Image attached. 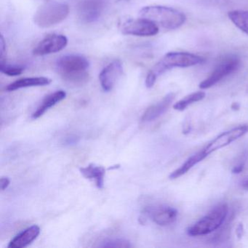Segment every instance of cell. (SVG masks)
Wrapping results in <instances>:
<instances>
[{
	"instance_id": "29",
	"label": "cell",
	"mask_w": 248,
	"mask_h": 248,
	"mask_svg": "<svg viewBox=\"0 0 248 248\" xmlns=\"http://www.w3.org/2000/svg\"><path fill=\"white\" fill-rule=\"evenodd\" d=\"M241 186H242V188L246 190V191H248V178H245L243 181L241 183Z\"/></svg>"
},
{
	"instance_id": "30",
	"label": "cell",
	"mask_w": 248,
	"mask_h": 248,
	"mask_svg": "<svg viewBox=\"0 0 248 248\" xmlns=\"http://www.w3.org/2000/svg\"><path fill=\"white\" fill-rule=\"evenodd\" d=\"M232 108L233 110H238L239 108V105L237 103H233L232 106Z\"/></svg>"
},
{
	"instance_id": "1",
	"label": "cell",
	"mask_w": 248,
	"mask_h": 248,
	"mask_svg": "<svg viewBox=\"0 0 248 248\" xmlns=\"http://www.w3.org/2000/svg\"><path fill=\"white\" fill-rule=\"evenodd\" d=\"M90 63L86 58L79 55H66L56 62V69L66 82L75 85L86 83L89 78Z\"/></svg>"
},
{
	"instance_id": "6",
	"label": "cell",
	"mask_w": 248,
	"mask_h": 248,
	"mask_svg": "<svg viewBox=\"0 0 248 248\" xmlns=\"http://www.w3.org/2000/svg\"><path fill=\"white\" fill-rule=\"evenodd\" d=\"M121 31L125 35L152 37L158 34L159 27L146 18H132L122 24Z\"/></svg>"
},
{
	"instance_id": "23",
	"label": "cell",
	"mask_w": 248,
	"mask_h": 248,
	"mask_svg": "<svg viewBox=\"0 0 248 248\" xmlns=\"http://www.w3.org/2000/svg\"><path fill=\"white\" fill-rule=\"evenodd\" d=\"M157 76L152 72V70L149 71L147 76L146 78V86L147 88H152L155 85Z\"/></svg>"
},
{
	"instance_id": "2",
	"label": "cell",
	"mask_w": 248,
	"mask_h": 248,
	"mask_svg": "<svg viewBox=\"0 0 248 248\" xmlns=\"http://www.w3.org/2000/svg\"><path fill=\"white\" fill-rule=\"evenodd\" d=\"M142 18L150 20L158 27L165 30H174L184 25L186 17L183 13L169 7L150 5L144 7L139 12Z\"/></svg>"
},
{
	"instance_id": "19",
	"label": "cell",
	"mask_w": 248,
	"mask_h": 248,
	"mask_svg": "<svg viewBox=\"0 0 248 248\" xmlns=\"http://www.w3.org/2000/svg\"><path fill=\"white\" fill-rule=\"evenodd\" d=\"M228 16L237 28L248 35V11H230Z\"/></svg>"
},
{
	"instance_id": "31",
	"label": "cell",
	"mask_w": 248,
	"mask_h": 248,
	"mask_svg": "<svg viewBox=\"0 0 248 248\" xmlns=\"http://www.w3.org/2000/svg\"><path fill=\"white\" fill-rule=\"evenodd\" d=\"M120 165H115V166L111 167V168H108V170H113V169H117V168H119Z\"/></svg>"
},
{
	"instance_id": "26",
	"label": "cell",
	"mask_w": 248,
	"mask_h": 248,
	"mask_svg": "<svg viewBox=\"0 0 248 248\" xmlns=\"http://www.w3.org/2000/svg\"><path fill=\"white\" fill-rule=\"evenodd\" d=\"M244 168H245V162H239L237 165H235L232 169V172L234 174H239L243 171Z\"/></svg>"
},
{
	"instance_id": "18",
	"label": "cell",
	"mask_w": 248,
	"mask_h": 248,
	"mask_svg": "<svg viewBox=\"0 0 248 248\" xmlns=\"http://www.w3.org/2000/svg\"><path fill=\"white\" fill-rule=\"evenodd\" d=\"M207 155L204 153V151L198 152L196 155H193L191 157L188 158L184 164H183L178 169L175 170L170 175V179H176L182 175H185L188 170L191 169L194 165L198 164L199 162L202 161L204 158L207 157Z\"/></svg>"
},
{
	"instance_id": "11",
	"label": "cell",
	"mask_w": 248,
	"mask_h": 248,
	"mask_svg": "<svg viewBox=\"0 0 248 248\" xmlns=\"http://www.w3.org/2000/svg\"><path fill=\"white\" fill-rule=\"evenodd\" d=\"M144 214L151 217L156 224L161 226L172 224L178 217V211L173 207L167 205L146 207Z\"/></svg>"
},
{
	"instance_id": "7",
	"label": "cell",
	"mask_w": 248,
	"mask_h": 248,
	"mask_svg": "<svg viewBox=\"0 0 248 248\" xmlns=\"http://www.w3.org/2000/svg\"><path fill=\"white\" fill-rule=\"evenodd\" d=\"M240 66V61L236 58H228L222 61L214 69L211 75L206 78L200 84L199 87L201 89H208L214 86L217 82L224 79L226 77L237 70Z\"/></svg>"
},
{
	"instance_id": "4",
	"label": "cell",
	"mask_w": 248,
	"mask_h": 248,
	"mask_svg": "<svg viewBox=\"0 0 248 248\" xmlns=\"http://www.w3.org/2000/svg\"><path fill=\"white\" fill-rule=\"evenodd\" d=\"M69 5L62 2H49L41 5L34 14V21L40 28H50L67 18Z\"/></svg>"
},
{
	"instance_id": "8",
	"label": "cell",
	"mask_w": 248,
	"mask_h": 248,
	"mask_svg": "<svg viewBox=\"0 0 248 248\" xmlns=\"http://www.w3.org/2000/svg\"><path fill=\"white\" fill-rule=\"evenodd\" d=\"M248 133V124H243V125L238 126V127H234V128L231 129L230 130L224 132V133H221V134L217 136L214 140H212L203 149V151L208 156L213 152L219 150V149L230 144L232 142L240 139Z\"/></svg>"
},
{
	"instance_id": "14",
	"label": "cell",
	"mask_w": 248,
	"mask_h": 248,
	"mask_svg": "<svg viewBox=\"0 0 248 248\" xmlns=\"http://www.w3.org/2000/svg\"><path fill=\"white\" fill-rule=\"evenodd\" d=\"M40 228L33 225L16 235L8 245L9 248H23L34 242L40 235Z\"/></svg>"
},
{
	"instance_id": "25",
	"label": "cell",
	"mask_w": 248,
	"mask_h": 248,
	"mask_svg": "<svg viewBox=\"0 0 248 248\" xmlns=\"http://www.w3.org/2000/svg\"><path fill=\"white\" fill-rule=\"evenodd\" d=\"M10 183H11V181H10L8 177H2L1 178V180H0V185H1L2 191H5L9 186Z\"/></svg>"
},
{
	"instance_id": "28",
	"label": "cell",
	"mask_w": 248,
	"mask_h": 248,
	"mask_svg": "<svg viewBox=\"0 0 248 248\" xmlns=\"http://www.w3.org/2000/svg\"><path fill=\"white\" fill-rule=\"evenodd\" d=\"M244 233V226L242 223H239L236 226V234L238 239H240L242 237Z\"/></svg>"
},
{
	"instance_id": "21",
	"label": "cell",
	"mask_w": 248,
	"mask_h": 248,
	"mask_svg": "<svg viewBox=\"0 0 248 248\" xmlns=\"http://www.w3.org/2000/svg\"><path fill=\"white\" fill-rule=\"evenodd\" d=\"M0 71L4 75L10 77L19 76L24 72V69L21 66L10 64L7 62H0Z\"/></svg>"
},
{
	"instance_id": "15",
	"label": "cell",
	"mask_w": 248,
	"mask_h": 248,
	"mask_svg": "<svg viewBox=\"0 0 248 248\" xmlns=\"http://www.w3.org/2000/svg\"><path fill=\"white\" fill-rule=\"evenodd\" d=\"M79 171L87 179L94 181L98 188L101 189L104 188L106 174L105 168L104 167L98 166L95 164H90L85 168H81Z\"/></svg>"
},
{
	"instance_id": "5",
	"label": "cell",
	"mask_w": 248,
	"mask_h": 248,
	"mask_svg": "<svg viewBox=\"0 0 248 248\" xmlns=\"http://www.w3.org/2000/svg\"><path fill=\"white\" fill-rule=\"evenodd\" d=\"M204 59L197 55L184 52H170L163 56L162 59L154 66L152 72L156 75H162L164 72L173 68H186L202 63Z\"/></svg>"
},
{
	"instance_id": "17",
	"label": "cell",
	"mask_w": 248,
	"mask_h": 248,
	"mask_svg": "<svg viewBox=\"0 0 248 248\" xmlns=\"http://www.w3.org/2000/svg\"><path fill=\"white\" fill-rule=\"evenodd\" d=\"M51 80L49 78L44 77L37 78H22L12 82L8 85L6 90L8 91H15L21 88H30V87L46 86L50 84Z\"/></svg>"
},
{
	"instance_id": "3",
	"label": "cell",
	"mask_w": 248,
	"mask_h": 248,
	"mask_svg": "<svg viewBox=\"0 0 248 248\" xmlns=\"http://www.w3.org/2000/svg\"><path fill=\"white\" fill-rule=\"evenodd\" d=\"M229 212L226 204H220L213 207L202 218L187 229L188 236H198L209 234L217 230L226 220Z\"/></svg>"
},
{
	"instance_id": "16",
	"label": "cell",
	"mask_w": 248,
	"mask_h": 248,
	"mask_svg": "<svg viewBox=\"0 0 248 248\" xmlns=\"http://www.w3.org/2000/svg\"><path fill=\"white\" fill-rule=\"evenodd\" d=\"M66 97V93L65 91H59L47 95L46 98L43 99V102L40 104V107L37 108L36 111H34L32 114L33 119H38L43 115L49 108L54 107L58 103L61 102L65 99Z\"/></svg>"
},
{
	"instance_id": "10",
	"label": "cell",
	"mask_w": 248,
	"mask_h": 248,
	"mask_svg": "<svg viewBox=\"0 0 248 248\" xmlns=\"http://www.w3.org/2000/svg\"><path fill=\"white\" fill-rule=\"evenodd\" d=\"M68 39L63 34H50L43 39L33 50L35 56H41L58 53L65 48Z\"/></svg>"
},
{
	"instance_id": "20",
	"label": "cell",
	"mask_w": 248,
	"mask_h": 248,
	"mask_svg": "<svg viewBox=\"0 0 248 248\" xmlns=\"http://www.w3.org/2000/svg\"><path fill=\"white\" fill-rule=\"evenodd\" d=\"M204 97H205V93L202 92V91L193 93L187 95L185 98L175 103L173 105V108L175 110H177V111H184L191 104L204 99Z\"/></svg>"
},
{
	"instance_id": "9",
	"label": "cell",
	"mask_w": 248,
	"mask_h": 248,
	"mask_svg": "<svg viewBox=\"0 0 248 248\" xmlns=\"http://www.w3.org/2000/svg\"><path fill=\"white\" fill-rule=\"evenodd\" d=\"M104 4V0H78L77 4L78 16L85 22H94L101 17Z\"/></svg>"
},
{
	"instance_id": "32",
	"label": "cell",
	"mask_w": 248,
	"mask_h": 248,
	"mask_svg": "<svg viewBox=\"0 0 248 248\" xmlns=\"http://www.w3.org/2000/svg\"></svg>"
},
{
	"instance_id": "13",
	"label": "cell",
	"mask_w": 248,
	"mask_h": 248,
	"mask_svg": "<svg viewBox=\"0 0 248 248\" xmlns=\"http://www.w3.org/2000/svg\"><path fill=\"white\" fill-rule=\"evenodd\" d=\"M175 94L173 93L168 94L160 101L156 104L150 106L146 108L141 117L143 122H152L159 118L169 108L173 100L175 99Z\"/></svg>"
},
{
	"instance_id": "12",
	"label": "cell",
	"mask_w": 248,
	"mask_h": 248,
	"mask_svg": "<svg viewBox=\"0 0 248 248\" xmlns=\"http://www.w3.org/2000/svg\"><path fill=\"white\" fill-rule=\"evenodd\" d=\"M123 73V63L120 60H115L108 63L99 75L100 83L103 90L106 92L111 91Z\"/></svg>"
},
{
	"instance_id": "24",
	"label": "cell",
	"mask_w": 248,
	"mask_h": 248,
	"mask_svg": "<svg viewBox=\"0 0 248 248\" xmlns=\"http://www.w3.org/2000/svg\"><path fill=\"white\" fill-rule=\"evenodd\" d=\"M6 44H5L4 37L1 36L0 39V62H6Z\"/></svg>"
},
{
	"instance_id": "22",
	"label": "cell",
	"mask_w": 248,
	"mask_h": 248,
	"mask_svg": "<svg viewBox=\"0 0 248 248\" xmlns=\"http://www.w3.org/2000/svg\"><path fill=\"white\" fill-rule=\"evenodd\" d=\"M102 248H129L131 247L130 242L124 239H111L104 241L100 245Z\"/></svg>"
},
{
	"instance_id": "27",
	"label": "cell",
	"mask_w": 248,
	"mask_h": 248,
	"mask_svg": "<svg viewBox=\"0 0 248 248\" xmlns=\"http://www.w3.org/2000/svg\"><path fill=\"white\" fill-rule=\"evenodd\" d=\"M79 141V138L77 136H70L67 137L64 140L65 145H75L77 144Z\"/></svg>"
}]
</instances>
